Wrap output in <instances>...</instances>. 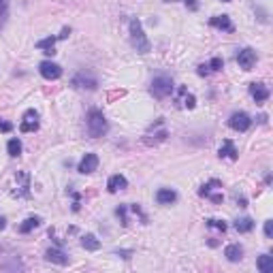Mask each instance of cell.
<instances>
[{
	"mask_svg": "<svg viewBox=\"0 0 273 273\" xmlns=\"http://www.w3.org/2000/svg\"><path fill=\"white\" fill-rule=\"evenodd\" d=\"M207 226L209 228H216V231H226V222L224 220H213V218H209V220H207Z\"/></svg>",
	"mask_w": 273,
	"mask_h": 273,
	"instance_id": "83f0119b",
	"label": "cell"
},
{
	"mask_svg": "<svg viewBox=\"0 0 273 273\" xmlns=\"http://www.w3.org/2000/svg\"><path fill=\"white\" fill-rule=\"evenodd\" d=\"M220 158H228V160H237V149H235L233 145V141L231 139H226V141L222 143V147H220Z\"/></svg>",
	"mask_w": 273,
	"mask_h": 273,
	"instance_id": "d6986e66",
	"label": "cell"
},
{
	"mask_svg": "<svg viewBox=\"0 0 273 273\" xmlns=\"http://www.w3.org/2000/svg\"><path fill=\"white\" fill-rule=\"evenodd\" d=\"M250 94H252V98L256 103H265L269 98V90L263 83H250Z\"/></svg>",
	"mask_w": 273,
	"mask_h": 273,
	"instance_id": "9a60e30c",
	"label": "cell"
},
{
	"mask_svg": "<svg viewBox=\"0 0 273 273\" xmlns=\"http://www.w3.org/2000/svg\"><path fill=\"white\" fill-rule=\"evenodd\" d=\"M218 188H222V184L218 179H211V181H207V184H203V188L199 190V194L201 196H207V199H211L213 203H222V192H218V194H213V190H218Z\"/></svg>",
	"mask_w": 273,
	"mask_h": 273,
	"instance_id": "52a82bcc",
	"label": "cell"
},
{
	"mask_svg": "<svg viewBox=\"0 0 273 273\" xmlns=\"http://www.w3.org/2000/svg\"><path fill=\"white\" fill-rule=\"evenodd\" d=\"M117 254L124 256V258H130V254H132V252H126V250H122V252H117Z\"/></svg>",
	"mask_w": 273,
	"mask_h": 273,
	"instance_id": "d6a6232c",
	"label": "cell"
},
{
	"mask_svg": "<svg viewBox=\"0 0 273 273\" xmlns=\"http://www.w3.org/2000/svg\"><path fill=\"white\" fill-rule=\"evenodd\" d=\"M107 128L109 126H107V120H105L103 111L100 109H90L88 111V135L98 139V137H103L107 132Z\"/></svg>",
	"mask_w": 273,
	"mask_h": 273,
	"instance_id": "7a4b0ae2",
	"label": "cell"
},
{
	"mask_svg": "<svg viewBox=\"0 0 273 273\" xmlns=\"http://www.w3.org/2000/svg\"><path fill=\"white\" fill-rule=\"evenodd\" d=\"M167 137H169L167 128L160 126V130H158V132H154V137H152V135H145V139H143V141H145L147 145H152V143H160V141H164Z\"/></svg>",
	"mask_w": 273,
	"mask_h": 273,
	"instance_id": "7402d4cb",
	"label": "cell"
},
{
	"mask_svg": "<svg viewBox=\"0 0 273 273\" xmlns=\"http://www.w3.org/2000/svg\"><path fill=\"white\" fill-rule=\"evenodd\" d=\"M130 41H132V47H135L139 53H147L149 49H152V45H149L145 32H143L141 21H139L137 17L130 19Z\"/></svg>",
	"mask_w": 273,
	"mask_h": 273,
	"instance_id": "6da1fadb",
	"label": "cell"
},
{
	"mask_svg": "<svg viewBox=\"0 0 273 273\" xmlns=\"http://www.w3.org/2000/svg\"><path fill=\"white\" fill-rule=\"evenodd\" d=\"M265 235H267V239L273 237V222H271V220L265 222Z\"/></svg>",
	"mask_w": 273,
	"mask_h": 273,
	"instance_id": "4dcf8cb0",
	"label": "cell"
},
{
	"mask_svg": "<svg viewBox=\"0 0 273 273\" xmlns=\"http://www.w3.org/2000/svg\"><path fill=\"white\" fill-rule=\"evenodd\" d=\"M237 62L243 71H252L254 64H256V51L250 49V47H245V49H241L237 53Z\"/></svg>",
	"mask_w": 273,
	"mask_h": 273,
	"instance_id": "9c48e42d",
	"label": "cell"
},
{
	"mask_svg": "<svg viewBox=\"0 0 273 273\" xmlns=\"http://www.w3.org/2000/svg\"><path fill=\"white\" fill-rule=\"evenodd\" d=\"M199 75H201V77L209 75V66H207V64H203V66H199Z\"/></svg>",
	"mask_w": 273,
	"mask_h": 273,
	"instance_id": "1f68e13d",
	"label": "cell"
},
{
	"mask_svg": "<svg viewBox=\"0 0 273 273\" xmlns=\"http://www.w3.org/2000/svg\"><path fill=\"white\" fill-rule=\"evenodd\" d=\"M45 260H49V263H56V265H68V256H66V252L58 245V248H49L45 252Z\"/></svg>",
	"mask_w": 273,
	"mask_h": 273,
	"instance_id": "30bf717a",
	"label": "cell"
},
{
	"mask_svg": "<svg viewBox=\"0 0 273 273\" xmlns=\"http://www.w3.org/2000/svg\"><path fill=\"white\" fill-rule=\"evenodd\" d=\"M260 273H273V256L271 254H263L258 258V263H256Z\"/></svg>",
	"mask_w": 273,
	"mask_h": 273,
	"instance_id": "ffe728a7",
	"label": "cell"
},
{
	"mask_svg": "<svg viewBox=\"0 0 273 273\" xmlns=\"http://www.w3.org/2000/svg\"><path fill=\"white\" fill-rule=\"evenodd\" d=\"M81 245H83L85 250H90V252H96V250H100V241L94 237L92 233L83 235V237H81Z\"/></svg>",
	"mask_w": 273,
	"mask_h": 273,
	"instance_id": "44dd1931",
	"label": "cell"
},
{
	"mask_svg": "<svg viewBox=\"0 0 273 273\" xmlns=\"http://www.w3.org/2000/svg\"><path fill=\"white\" fill-rule=\"evenodd\" d=\"M13 194L19 199L30 196V175L26 171H17L15 173V184H13Z\"/></svg>",
	"mask_w": 273,
	"mask_h": 273,
	"instance_id": "277c9868",
	"label": "cell"
},
{
	"mask_svg": "<svg viewBox=\"0 0 273 273\" xmlns=\"http://www.w3.org/2000/svg\"><path fill=\"white\" fill-rule=\"evenodd\" d=\"M196 105V98L192 96L186 88H179L177 90V107H181V109H194Z\"/></svg>",
	"mask_w": 273,
	"mask_h": 273,
	"instance_id": "7c38bea8",
	"label": "cell"
},
{
	"mask_svg": "<svg viewBox=\"0 0 273 273\" xmlns=\"http://www.w3.org/2000/svg\"><path fill=\"white\" fill-rule=\"evenodd\" d=\"M228 126L237 132H245L250 126H252V120H250V115L243 113V111H235V113L231 115V120H228Z\"/></svg>",
	"mask_w": 273,
	"mask_h": 273,
	"instance_id": "5b68a950",
	"label": "cell"
},
{
	"mask_svg": "<svg viewBox=\"0 0 273 273\" xmlns=\"http://www.w3.org/2000/svg\"><path fill=\"white\" fill-rule=\"evenodd\" d=\"M175 85H173V79L171 77H164V75H160L152 81V94L156 96V98H167V96L173 94Z\"/></svg>",
	"mask_w": 273,
	"mask_h": 273,
	"instance_id": "3957f363",
	"label": "cell"
},
{
	"mask_svg": "<svg viewBox=\"0 0 273 273\" xmlns=\"http://www.w3.org/2000/svg\"><path fill=\"white\" fill-rule=\"evenodd\" d=\"M96 169H98V156L96 154H85L81 162H79V173L88 175V173H94Z\"/></svg>",
	"mask_w": 273,
	"mask_h": 273,
	"instance_id": "8fae6325",
	"label": "cell"
},
{
	"mask_svg": "<svg viewBox=\"0 0 273 273\" xmlns=\"http://www.w3.org/2000/svg\"><path fill=\"white\" fill-rule=\"evenodd\" d=\"M207 66H209V71H222L224 62H222V58H213V60L207 64Z\"/></svg>",
	"mask_w": 273,
	"mask_h": 273,
	"instance_id": "f1b7e54d",
	"label": "cell"
},
{
	"mask_svg": "<svg viewBox=\"0 0 273 273\" xmlns=\"http://www.w3.org/2000/svg\"><path fill=\"white\" fill-rule=\"evenodd\" d=\"M7 152H9V156H13V158L19 156L21 154V141L19 139H11V141L7 143Z\"/></svg>",
	"mask_w": 273,
	"mask_h": 273,
	"instance_id": "484cf974",
	"label": "cell"
},
{
	"mask_svg": "<svg viewBox=\"0 0 273 273\" xmlns=\"http://www.w3.org/2000/svg\"><path fill=\"white\" fill-rule=\"evenodd\" d=\"M164 2H175V0H164Z\"/></svg>",
	"mask_w": 273,
	"mask_h": 273,
	"instance_id": "e575fe53",
	"label": "cell"
},
{
	"mask_svg": "<svg viewBox=\"0 0 273 273\" xmlns=\"http://www.w3.org/2000/svg\"><path fill=\"white\" fill-rule=\"evenodd\" d=\"M9 17V0H0V28L7 24Z\"/></svg>",
	"mask_w": 273,
	"mask_h": 273,
	"instance_id": "4316f807",
	"label": "cell"
},
{
	"mask_svg": "<svg viewBox=\"0 0 273 273\" xmlns=\"http://www.w3.org/2000/svg\"><path fill=\"white\" fill-rule=\"evenodd\" d=\"M39 224H41V218H28V220H24V224H19V233L28 235L30 231H34Z\"/></svg>",
	"mask_w": 273,
	"mask_h": 273,
	"instance_id": "d4e9b609",
	"label": "cell"
},
{
	"mask_svg": "<svg viewBox=\"0 0 273 273\" xmlns=\"http://www.w3.org/2000/svg\"><path fill=\"white\" fill-rule=\"evenodd\" d=\"M73 85H75V88H88V90H96V85H98V81H96L94 77H90V75L79 73L77 77L73 79Z\"/></svg>",
	"mask_w": 273,
	"mask_h": 273,
	"instance_id": "5bb4252c",
	"label": "cell"
},
{
	"mask_svg": "<svg viewBox=\"0 0 273 273\" xmlns=\"http://www.w3.org/2000/svg\"><path fill=\"white\" fill-rule=\"evenodd\" d=\"M36 128H39V113H36L34 109H28L24 113V120H21V124H19V130L21 132H34Z\"/></svg>",
	"mask_w": 273,
	"mask_h": 273,
	"instance_id": "ba28073f",
	"label": "cell"
},
{
	"mask_svg": "<svg viewBox=\"0 0 273 273\" xmlns=\"http://www.w3.org/2000/svg\"><path fill=\"white\" fill-rule=\"evenodd\" d=\"M39 71H41V75L47 79V81H56V79L62 77V66L60 64H56V62H49V60L41 62Z\"/></svg>",
	"mask_w": 273,
	"mask_h": 273,
	"instance_id": "8992f818",
	"label": "cell"
},
{
	"mask_svg": "<svg viewBox=\"0 0 273 273\" xmlns=\"http://www.w3.org/2000/svg\"><path fill=\"white\" fill-rule=\"evenodd\" d=\"M4 226H7V222H4V218H2V216H0V231H2V228H4Z\"/></svg>",
	"mask_w": 273,
	"mask_h": 273,
	"instance_id": "836d02e7",
	"label": "cell"
},
{
	"mask_svg": "<svg viewBox=\"0 0 273 273\" xmlns=\"http://www.w3.org/2000/svg\"><path fill=\"white\" fill-rule=\"evenodd\" d=\"M56 41H58V36H47V39H41L39 43H36V47H39V49H45V53H56L53 51Z\"/></svg>",
	"mask_w": 273,
	"mask_h": 273,
	"instance_id": "603a6c76",
	"label": "cell"
},
{
	"mask_svg": "<svg viewBox=\"0 0 273 273\" xmlns=\"http://www.w3.org/2000/svg\"><path fill=\"white\" fill-rule=\"evenodd\" d=\"M126 186H128V181H126L124 175H120V173L111 175L109 181H107V190H109V192H120V190H124Z\"/></svg>",
	"mask_w": 273,
	"mask_h": 273,
	"instance_id": "e0dca14e",
	"label": "cell"
},
{
	"mask_svg": "<svg viewBox=\"0 0 273 273\" xmlns=\"http://www.w3.org/2000/svg\"><path fill=\"white\" fill-rule=\"evenodd\" d=\"M222 2H231V0H222Z\"/></svg>",
	"mask_w": 273,
	"mask_h": 273,
	"instance_id": "d590c367",
	"label": "cell"
},
{
	"mask_svg": "<svg viewBox=\"0 0 273 273\" xmlns=\"http://www.w3.org/2000/svg\"><path fill=\"white\" fill-rule=\"evenodd\" d=\"M235 228H237L239 233H250L254 228V220L252 218H239V220L235 222Z\"/></svg>",
	"mask_w": 273,
	"mask_h": 273,
	"instance_id": "cb8c5ba5",
	"label": "cell"
},
{
	"mask_svg": "<svg viewBox=\"0 0 273 273\" xmlns=\"http://www.w3.org/2000/svg\"><path fill=\"white\" fill-rule=\"evenodd\" d=\"M209 24L213 26V28H218V30H222V32H233V21L228 15H213V17L209 19Z\"/></svg>",
	"mask_w": 273,
	"mask_h": 273,
	"instance_id": "4fadbf2b",
	"label": "cell"
},
{
	"mask_svg": "<svg viewBox=\"0 0 273 273\" xmlns=\"http://www.w3.org/2000/svg\"><path fill=\"white\" fill-rule=\"evenodd\" d=\"M156 201H158V205H171V203L177 201V194L171 188H160L156 192Z\"/></svg>",
	"mask_w": 273,
	"mask_h": 273,
	"instance_id": "2e32d148",
	"label": "cell"
},
{
	"mask_svg": "<svg viewBox=\"0 0 273 273\" xmlns=\"http://www.w3.org/2000/svg\"><path fill=\"white\" fill-rule=\"evenodd\" d=\"M224 256H226L231 263H239V260L243 258V248L239 243H231V245H226V250H224Z\"/></svg>",
	"mask_w": 273,
	"mask_h": 273,
	"instance_id": "ac0fdd59",
	"label": "cell"
},
{
	"mask_svg": "<svg viewBox=\"0 0 273 273\" xmlns=\"http://www.w3.org/2000/svg\"><path fill=\"white\" fill-rule=\"evenodd\" d=\"M11 130H13V124H9V122H4L0 117V132H11Z\"/></svg>",
	"mask_w": 273,
	"mask_h": 273,
	"instance_id": "f546056e",
	"label": "cell"
}]
</instances>
